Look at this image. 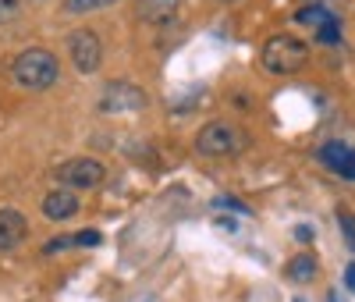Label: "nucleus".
I'll list each match as a JSON object with an SVG mask.
<instances>
[{
  "mask_svg": "<svg viewBox=\"0 0 355 302\" xmlns=\"http://www.w3.org/2000/svg\"><path fill=\"white\" fill-rule=\"evenodd\" d=\"M150 103L146 89L132 85V82H107L103 97H100V110L103 114H132V110H142Z\"/></svg>",
  "mask_w": 355,
  "mask_h": 302,
  "instance_id": "obj_5",
  "label": "nucleus"
},
{
  "mask_svg": "<svg viewBox=\"0 0 355 302\" xmlns=\"http://www.w3.org/2000/svg\"><path fill=\"white\" fill-rule=\"evenodd\" d=\"M327 18H334V11L323 4V0H313V4H302L299 11H295V22H299V25H313V28H320Z\"/></svg>",
  "mask_w": 355,
  "mask_h": 302,
  "instance_id": "obj_12",
  "label": "nucleus"
},
{
  "mask_svg": "<svg viewBox=\"0 0 355 302\" xmlns=\"http://www.w3.org/2000/svg\"><path fill=\"white\" fill-rule=\"evenodd\" d=\"M316 40L320 43H341V18L334 15V18H327L320 28H316Z\"/></svg>",
  "mask_w": 355,
  "mask_h": 302,
  "instance_id": "obj_15",
  "label": "nucleus"
},
{
  "mask_svg": "<svg viewBox=\"0 0 355 302\" xmlns=\"http://www.w3.org/2000/svg\"><path fill=\"white\" fill-rule=\"evenodd\" d=\"M75 246H100V231H93V228L78 231V235H75Z\"/></svg>",
  "mask_w": 355,
  "mask_h": 302,
  "instance_id": "obj_19",
  "label": "nucleus"
},
{
  "mask_svg": "<svg viewBox=\"0 0 355 302\" xmlns=\"http://www.w3.org/2000/svg\"><path fill=\"white\" fill-rule=\"evenodd\" d=\"M68 53H71V65L82 72V75H93L103 60V40L93 33V28H75L68 33Z\"/></svg>",
  "mask_w": 355,
  "mask_h": 302,
  "instance_id": "obj_4",
  "label": "nucleus"
},
{
  "mask_svg": "<svg viewBox=\"0 0 355 302\" xmlns=\"http://www.w3.org/2000/svg\"><path fill=\"white\" fill-rule=\"evenodd\" d=\"M295 238H299V242H309V238H313V228H306V224L295 228Z\"/></svg>",
  "mask_w": 355,
  "mask_h": 302,
  "instance_id": "obj_21",
  "label": "nucleus"
},
{
  "mask_svg": "<svg viewBox=\"0 0 355 302\" xmlns=\"http://www.w3.org/2000/svg\"><path fill=\"white\" fill-rule=\"evenodd\" d=\"M78 214V196L71 189H53L50 196H43V217L46 221H68Z\"/></svg>",
  "mask_w": 355,
  "mask_h": 302,
  "instance_id": "obj_9",
  "label": "nucleus"
},
{
  "mask_svg": "<svg viewBox=\"0 0 355 302\" xmlns=\"http://www.w3.org/2000/svg\"><path fill=\"white\" fill-rule=\"evenodd\" d=\"M214 206H217V210H239L242 217H249V206H245V203H239V199H227V196H217V199H214Z\"/></svg>",
  "mask_w": 355,
  "mask_h": 302,
  "instance_id": "obj_18",
  "label": "nucleus"
},
{
  "mask_svg": "<svg viewBox=\"0 0 355 302\" xmlns=\"http://www.w3.org/2000/svg\"><path fill=\"white\" fill-rule=\"evenodd\" d=\"M25 235H28V221H25L21 210H15V206H4V210H0V249L8 253V249L21 246Z\"/></svg>",
  "mask_w": 355,
  "mask_h": 302,
  "instance_id": "obj_8",
  "label": "nucleus"
},
{
  "mask_svg": "<svg viewBox=\"0 0 355 302\" xmlns=\"http://www.w3.org/2000/svg\"><path fill=\"white\" fill-rule=\"evenodd\" d=\"M306 60H309V47L291 33H274L259 50V65L270 75H295L299 68H306Z\"/></svg>",
  "mask_w": 355,
  "mask_h": 302,
  "instance_id": "obj_2",
  "label": "nucleus"
},
{
  "mask_svg": "<svg viewBox=\"0 0 355 302\" xmlns=\"http://www.w3.org/2000/svg\"><path fill=\"white\" fill-rule=\"evenodd\" d=\"M64 249H75V235H61V238H50L46 246H43V253H46V256H53V253H64Z\"/></svg>",
  "mask_w": 355,
  "mask_h": 302,
  "instance_id": "obj_16",
  "label": "nucleus"
},
{
  "mask_svg": "<svg viewBox=\"0 0 355 302\" xmlns=\"http://www.w3.org/2000/svg\"><path fill=\"white\" fill-rule=\"evenodd\" d=\"M245 146H249L245 128L231 125V121H210V125H202L199 135H196V149L202 157H234V153H242Z\"/></svg>",
  "mask_w": 355,
  "mask_h": 302,
  "instance_id": "obj_3",
  "label": "nucleus"
},
{
  "mask_svg": "<svg viewBox=\"0 0 355 302\" xmlns=\"http://www.w3.org/2000/svg\"><path fill=\"white\" fill-rule=\"evenodd\" d=\"M178 8H182V0H135V15L150 25L171 22L178 15Z\"/></svg>",
  "mask_w": 355,
  "mask_h": 302,
  "instance_id": "obj_10",
  "label": "nucleus"
},
{
  "mask_svg": "<svg viewBox=\"0 0 355 302\" xmlns=\"http://www.w3.org/2000/svg\"><path fill=\"white\" fill-rule=\"evenodd\" d=\"M345 285H348V292H355V263L345 267Z\"/></svg>",
  "mask_w": 355,
  "mask_h": 302,
  "instance_id": "obj_20",
  "label": "nucleus"
},
{
  "mask_svg": "<svg viewBox=\"0 0 355 302\" xmlns=\"http://www.w3.org/2000/svg\"><path fill=\"white\" fill-rule=\"evenodd\" d=\"M18 0H0V25H11L18 18Z\"/></svg>",
  "mask_w": 355,
  "mask_h": 302,
  "instance_id": "obj_17",
  "label": "nucleus"
},
{
  "mask_svg": "<svg viewBox=\"0 0 355 302\" xmlns=\"http://www.w3.org/2000/svg\"><path fill=\"white\" fill-rule=\"evenodd\" d=\"M117 0H64V11L68 15H85V11H100V8H110Z\"/></svg>",
  "mask_w": 355,
  "mask_h": 302,
  "instance_id": "obj_14",
  "label": "nucleus"
},
{
  "mask_svg": "<svg viewBox=\"0 0 355 302\" xmlns=\"http://www.w3.org/2000/svg\"><path fill=\"white\" fill-rule=\"evenodd\" d=\"M316 160L327 167V171H334V174H341V178H348V181H355V149H352V146H345V142H323L320 153H316Z\"/></svg>",
  "mask_w": 355,
  "mask_h": 302,
  "instance_id": "obj_7",
  "label": "nucleus"
},
{
  "mask_svg": "<svg viewBox=\"0 0 355 302\" xmlns=\"http://www.w3.org/2000/svg\"><path fill=\"white\" fill-rule=\"evenodd\" d=\"M338 228H341V235L348 242V249L355 253V214H352L348 206H338Z\"/></svg>",
  "mask_w": 355,
  "mask_h": 302,
  "instance_id": "obj_13",
  "label": "nucleus"
},
{
  "mask_svg": "<svg viewBox=\"0 0 355 302\" xmlns=\"http://www.w3.org/2000/svg\"><path fill=\"white\" fill-rule=\"evenodd\" d=\"M57 178H61L68 189H96V185H103L107 167L100 160H93V157H71V160L61 164Z\"/></svg>",
  "mask_w": 355,
  "mask_h": 302,
  "instance_id": "obj_6",
  "label": "nucleus"
},
{
  "mask_svg": "<svg viewBox=\"0 0 355 302\" xmlns=\"http://www.w3.org/2000/svg\"><path fill=\"white\" fill-rule=\"evenodd\" d=\"M316 270H320L316 256L299 253V256H291V260H288V267H284V278H288L291 285H309V281L316 278Z\"/></svg>",
  "mask_w": 355,
  "mask_h": 302,
  "instance_id": "obj_11",
  "label": "nucleus"
},
{
  "mask_svg": "<svg viewBox=\"0 0 355 302\" xmlns=\"http://www.w3.org/2000/svg\"><path fill=\"white\" fill-rule=\"evenodd\" d=\"M11 75L21 89H33V93H43V89L57 85L61 78V65H57V57L43 47H28L21 50L15 60H11Z\"/></svg>",
  "mask_w": 355,
  "mask_h": 302,
  "instance_id": "obj_1",
  "label": "nucleus"
}]
</instances>
